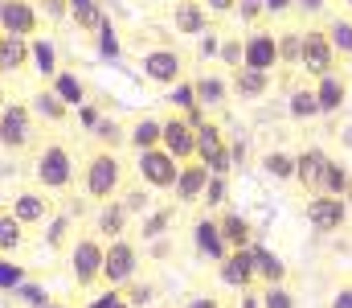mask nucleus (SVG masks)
I'll return each mask as SVG.
<instances>
[{"instance_id":"3","label":"nucleus","mask_w":352,"mask_h":308,"mask_svg":"<svg viewBox=\"0 0 352 308\" xmlns=\"http://www.w3.org/2000/svg\"><path fill=\"white\" fill-rule=\"evenodd\" d=\"M102 255H107V243H102L94 230L74 234V243H70L66 259H70V280H74V288H78V292L98 288V280H102Z\"/></svg>"},{"instance_id":"15","label":"nucleus","mask_w":352,"mask_h":308,"mask_svg":"<svg viewBox=\"0 0 352 308\" xmlns=\"http://www.w3.org/2000/svg\"><path fill=\"white\" fill-rule=\"evenodd\" d=\"M0 33L37 37L41 33V8L33 0H0Z\"/></svg>"},{"instance_id":"39","label":"nucleus","mask_w":352,"mask_h":308,"mask_svg":"<svg viewBox=\"0 0 352 308\" xmlns=\"http://www.w3.org/2000/svg\"><path fill=\"white\" fill-rule=\"evenodd\" d=\"M263 169H266V177H274V181H295V152H283V148L266 152Z\"/></svg>"},{"instance_id":"40","label":"nucleus","mask_w":352,"mask_h":308,"mask_svg":"<svg viewBox=\"0 0 352 308\" xmlns=\"http://www.w3.org/2000/svg\"><path fill=\"white\" fill-rule=\"evenodd\" d=\"M168 107L180 111V115H188V111H197V107H201V103H197V87H192V79H188V74L176 83L173 91H168Z\"/></svg>"},{"instance_id":"11","label":"nucleus","mask_w":352,"mask_h":308,"mask_svg":"<svg viewBox=\"0 0 352 308\" xmlns=\"http://www.w3.org/2000/svg\"><path fill=\"white\" fill-rule=\"evenodd\" d=\"M242 66H250V70H266V74L278 70V33H274V29L254 25V29L242 37Z\"/></svg>"},{"instance_id":"42","label":"nucleus","mask_w":352,"mask_h":308,"mask_svg":"<svg viewBox=\"0 0 352 308\" xmlns=\"http://www.w3.org/2000/svg\"><path fill=\"white\" fill-rule=\"evenodd\" d=\"M94 45H98V54H102V58H119V54H123V45H119V33H115L111 17L98 25V33H94Z\"/></svg>"},{"instance_id":"54","label":"nucleus","mask_w":352,"mask_h":308,"mask_svg":"<svg viewBox=\"0 0 352 308\" xmlns=\"http://www.w3.org/2000/svg\"><path fill=\"white\" fill-rule=\"evenodd\" d=\"M328 308H352V284H340V288L332 292V305Z\"/></svg>"},{"instance_id":"58","label":"nucleus","mask_w":352,"mask_h":308,"mask_svg":"<svg viewBox=\"0 0 352 308\" xmlns=\"http://www.w3.org/2000/svg\"><path fill=\"white\" fill-rule=\"evenodd\" d=\"M140 4H148V8H173L176 0H140Z\"/></svg>"},{"instance_id":"49","label":"nucleus","mask_w":352,"mask_h":308,"mask_svg":"<svg viewBox=\"0 0 352 308\" xmlns=\"http://www.w3.org/2000/svg\"><path fill=\"white\" fill-rule=\"evenodd\" d=\"M180 308H226V305H221L213 292H192V296H188V300H184Z\"/></svg>"},{"instance_id":"28","label":"nucleus","mask_w":352,"mask_h":308,"mask_svg":"<svg viewBox=\"0 0 352 308\" xmlns=\"http://www.w3.org/2000/svg\"><path fill=\"white\" fill-rule=\"evenodd\" d=\"M217 226H221V238H226L230 251H246V247H254V226H250V218L226 209V214L217 218Z\"/></svg>"},{"instance_id":"44","label":"nucleus","mask_w":352,"mask_h":308,"mask_svg":"<svg viewBox=\"0 0 352 308\" xmlns=\"http://www.w3.org/2000/svg\"><path fill=\"white\" fill-rule=\"evenodd\" d=\"M25 284V267L12 263V255H0V292H16Z\"/></svg>"},{"instance_id":"45","label":"nucleus","mask_w":352,"mask_h":308,"mask_svg":"<svg viewBox=\"0 0 352 308\" xmlns=\"http://www.w3.org/2000/svg\"><path fill=\"white\" fill-rule=\"evenodd\" d=\"M258 300H263V308H295V292L287 284H266Z\"/></svg>"},{"instance_id":"10","label":"nucleus","mask_w":352,"mask_h":308,"mask_svg":"<svg viewBox=\"0 0 352 308\" xmlns=\"http://www.w3.org/2000/svg\"><path fill=\"white\" fill-rule=\"evenodd\" d=\"M135 177L148 185V189H173L176 177H180V161L164 148H148V152H135Z\"/></svg>"},{"instance_id":"34","label":"nucleus","mask_w":352,"mask_h":308,"mask_svg":"<svg viewBox=\"0 0 352 308\" xmlns=\"http://www.w3.org/2000/svg\"><path fill=\"white\" fill-rule=\"evenodd\" d=\"M70 21H74V29H78V33L94 37V33H98V25L107 21V8H102L98 0H70Z\"/></svg>"},{"instance_id":"29","label":"nucleus","mask_w":352,"mask_h":308,"mask_svg":"<svg viewBox=\"0 0 352 308\" xmlns=\"http://www.w3.org/2000/svg\"><path fill=\"white\" fill-rule=\"evenodd\" d=\"M29 111L37 115V123H50V127H62V123L70 119V107L58 99V95H54L50 87H41V91H37V95L29 99Z\"/></svg>"},{"instance_id":"59","label":"nucleus","mask_w":352,"mask_h":308,"mask_svg":"<svg viewBox=\"0 0 352 308\" xmlns=\"http://www.w3.org/2000/svg\"><path fill=\"white\" fill-rule=\"evenodd\" d=\"M8 107V83H4V74H0V111Z\"/></svg>"},{"instance_id":"21","label":"nucleus","mask_w":352,"mask_h":308,"mask_svg":"<svg viewBox=\"0 0 352 308\" xmlns=\"http://www.w3.org/2000/svg\"><path fill=\"white\" fill-rule=\"evenodd\" d=\"M192 247H197V255H201V259H209V263H221V259L230 255V247H226V238H221L217 218H197V222H192Z\"/></svg>"},{"instance_id":"9","label":"nucleus","mask_w":352,"mask_h":308,"mask_svg":"<svg viewBox=\"0 0 352 308\" xmlns=\"http://www.w3.org/2000/svg\"><path fill=\"white\" fill-rule=\"evenodd\" d=\"M8 209L16 214V222H21L25 230H37V226H45V222L58 214V198H54L50 189H41V185H25V189L12 194Z\"/></svg>"},{"instance_id":"30","label":"nucleus","mask_w":352,"mask_h":308,"mask_svg":"<svg viewBox=\"0 0 352 308\" xmlns=\"http://www.w3.org/2000/svg\"><path fill=\"white\" fill-rule=\"evenodd\" d=\"M25 243H29V230L16 222V214L8 209V205H0V255H21L25 251Z\"/></svg>"},{"instance_id":"43","label":"nucleus","mask_w":352,"mask_h":308,"mask_svg":"<svg viewBox=\"0 0 352 308\" xmlns=\"http://www.w3.org/2000/svg\"><path fill=\"white\" fill-rule=\"evenodd\" d=\"M344 189H349V169L332 156L328 161V169H324V194H336V198H344Z\"/></svg>"},{"instance_id":"20","label":"nucleus","mask_w":352,"mask_h":308,"mask_svg":"<svg viewBox=\"0 0 352 308\" xmlns=\"http://www.w3.org/2000/svg\"><path fill=\"white\" fill-rule=\"evenodd\" d=\"M270 87H274V74H266V70H250V66H238V70H230V95L242 103H258L270 95Z\"/></svg>"},{"instance_id":"56","label":"nucleus","mask_w":352,"mask_h":308,"mask_svg":"<svg viewBox=\"0 0 352 308\" xmlns=\"http://www.w3.org/2000/svg\"><path fill=\"white\" fill-rule=\"evenodd\" d=\"M217 50H221V45H217V33H213V29H209V33H201V54H209V58H213Z\"/></svg>"},{"instance_id":"22","label":"nucleus","mask_w":352,"mask_h":308,"mask_svg":"<svg viewBox=\"0 0 352 308\" xmlns=\"http://www.w3.org/2000/svg\"><path fill=\"white\" fill-rule=\"evenodd\" d=\"M209 8H205V0H176L173 4V29L180 37H201V33H209Z\"/></svg>"},{"instance_id":"24","label":"nucleus","mask_w":352,"mask_h":308,"mask_svg":"<svg viewBox=\"0 0 352 308\" xmlns=\"http://www.w3.org/2000/svg\"><path fill=\"white\" fill-rule=\"evenodd\" d=\"M127 226H131V214H127V205L119 202V198H111L107 205H98V214H94V234H98L102 243L123 238Z\"/></svg>"},{"instance_id":"25","label":"nucleus","mask_w":352,"mask_h":308,"mask_svg":"<svg viewBox=\"0 0 352 308\" xmlns=\"http://www.w3.org/2000/svg\"><path fill=\"white\" fill-rule=\"evenodd\" d=\"M29 66L50 83L58 70H62V58H58V45L45 37V33H37V37H29Z\"/></svg>"},{"instance_id":"14","label":"nucleus","mask_w":352,"mask_h":308,"mask_svg":"<svg viewBox=\"0 0 352 308\" xmlns=\"http://www.w3.org/2000/svg\"><path fill=\"white\" fill-rule=\"evenodd\" d=\"M328 161H332V156H328L320 144H307V148L295 152V185H299L307 198L324 194V169H328Z\"/></svg>"},{"instance_id":"6","label":"nucleus","mask_w":352,"mask_h":308,"mask_svg":"<svg viewBox=\"0 0 352 308\" xmlns=\"http://www.w3.org/2000/svg\"><path fill=\"white\" fill-rule=\"evenodd\" d=\"M140 74L152 83V87H176L184 74H188V58L176 50V45H152L140 54Z\"/></svg>"},{"instance_id":"47","label":"nucleus","mask_w":352,"mask_h":308,"mask_svg":"<svg viewBox=\"0 0 352 308\" xmlns=\"http://www.w3.org/2000/svg\"><path fill=\"white\" fill-rule=\"evenodd\" d=\"M226 189H230V181L213 173V177H209V185H205V198H201V205H205V209H217V205L226 202Z\"/></svg>"},{"instance_id":"2","label":"nucleus","mask_w":352,"mask_h":308,"mask_svg":"<svg viewBox=\"0 0 352 308\" xmlns=\"http://www.w3.org/2000/svg\"><path fill=\"white\" fill-rule=\"evenodd\" d=\"M33 185L50 189V194H70L78 185V161L66 140L50 136L33 148Z\"/></svg>"},{"instance_id":"35","label":"nucleus","mask_w":352,"mask_h":308,"mask_svg":"<svg viewBox=\"0 0 352 308\" xmlns=\"http://www.w3.org/2000/svg\"><path fill=\"white\" fill-rule=\"evenodd\" d=\"M324 29H328V41L336 50V58L340 62H352V21L349 17H328Z\"/></svg>"},{"instance_id":"48","label":"nucleus","mask_w":352,"mask_h":308,"mask_svg":"<svg viewBox=\"0 0 352 308\" xmlns=\"http://www.w3.org/2000/svg\"><path fill=\"white\" fill-rule=\"evenodd\" d=\"M234 12L242 17V25H250V29H254V25L266 17V4H263V0H238V8H234Z\"/></svg>"},{"instance_id":"51","label":"nucleus","mask_w":352,"mask_h":308,"mask_svg":"<svg viewBox=\"0 0 352 308\" xmlns=\"http://www.w3.org/2000/svg\"><path fill=\"white\" fill-rule=\"evenodd\" d=\"M16 296H21L25 305H33V308H41V305H45V292H41L37 284H21V288H16Z\"/></svg>"},{"instance_id":"46","label":"nucleus","mask_w":352,"mask_h":308,"mask_svg":"<svg viewBox=\"0 0 352 308\" xmlns=\"http://www.w3.org/2000/svg\"><path fill=\"white\" fill-rule=\"evenodd\" d=\"M217 58H221L226 70H238V66H242V33H230V37L221 41V50H217Z\"/></svg>"},{"instance_id":"31","label":"nucleus","mask_w":352,"mask_h":308,"mask_svg":"<svg viewBox=\"0 0 352 308\" xmlns=\"http://www.w3.org/2000/svg\"><path fill=\"white\" fill-rule=\"evenodd\" d=\"M90 140H94V148H111V152H119V148L127 144V119L102 115V119L90 127Z\"/></svg>"},{"instance_id":"13","label":"nucleus","mask_w":352,"mask_h":308,"mask_svg":"<svg viewBox=\"0 0 352 308\" xmlns=\"http://www.w3.org/2000/svg\"><path fill=\"white\" fill-rule=\"evenodd\" d=\"M303 218H307L320 234H336V230H344V222H349V202L336 198V194H316L311 202L303 205Z\"/></svg>"},{"instance_id":"52","label":"nucleus","mask_w":352,"mask_h":308,"mask_svg":"<svg viewBox=\"0 0 352 308\" xmlns=\"http://www.w3.org/2000/svg\"><path fill=\"white\" fill-rule=\"evenodd\" d=\"M266 4V17H291L295 12V0H263Z\"/></svg>"},{"instance_id":"53","label":"nucleus","mask_w":352,"mask_h":308,"mask_svg":"<svg viewBox=\"0 0 352 308\" xmlns=\"http://www.w3.org/2000/svg\"><path fill=\"white\" fill-rule=\"evenodd\" d=\"M205 8H209V17H230L238 8V0H205Z\"/></svg>"},{"instance_id":"4","label":"nucleus","mask_w":352,"mask_h":308,"mask_svg":"<svg viewBox=\"0 0 352 308\" xmlns=\"http://www.w3.org/2000/svg\"><path fill=\"white\" fill-rule=\"evenodd\" d=\"M37 144H41V127L29 103H8L0 111V148L8 156H21V152H33Z\"/></svg>"},{"instance_id":"50","label":"nucleus","mask_w":352,"mask_h":308,"mask_svg":"<svg viewBox=\"0 0 352 308\" xmlns=\"http://www.w3.org/2000/svg\"><path fill=\"white\" fill-rule=\"evenodd\" d=\"M324 8H328V0H295V12L299 17H311V21L324 17Z\"/></svg>"},{"instance_id":"57","label":"nucleus","mask_w":352,"mask_h":308,"mask_svg":"<svg viewBox=\"0 0 352 308\" xmlns=\"http://www.w3.org/2000/svg\"><path fill=\"white\" fill-rule=\"evenodd\" d=\"M238 308H263L258 292H254V288H246V292H242V305H238Z\"/></svg>"},{"instance_id":"41","label":"nucleus","mask_w":352,"mask_h":308,"mask_svg":"<svg viewBox=\"0 0 352 308\" xmlns=\"http://www.w3.org/2000/svg\"><path fill=\"white\" fill-rule=\"evenodd\" d=\"M119 202L127 205L131 218H140V214L152 209V198H148V185H144V181H140V185H123V189H119Z\"/></svg>"},{"instance_id":"61","label":"nucleus","mask_w":352,"mask_h":308,"mask_svg":"<svg viewBox=\"0 0 352 308\" xmlns=\"http://www.w3.org/2000/svg\"><path fill=\"white\" fill-rule=\"evenodd\" d=\"M41 308H70V305H66V300H45Z\"/></svg>"},{"instance_id":"60","label":"nucleus","mask_w":352,"mask_h":308,"mask_svg":"<svg viewBox=\"0 0 352 308\" xmlns=\"http://www.w3.org/2000/svg\"><path fill=\"white\" fill-rule=\"evenodd\" d=\"M107 308H135V305H131V300L123 296V288H119V300H115V305H107Z\"/></svg>"},{"instance_id":"12","label":"nucleus","mask_w":352,"mask_h":308,"mask_svg":"<svg viewBox=\"0 0 352 308\" xmlns=\"http://www.w3.org/2000/svg\"><path fill=\"white\" fill-rule=\"evenodd\" d=\"M160 148L173 152L180 165L197 156V127H192L180 111H168V115L160 119Z\"/></svg>"},{"instance_id":"1","label":"nucleus","mask_w":352,"mask_h":308,"mask_svg":"<svg viewBox=\"0 0 352 308\" xmlns=\"http://www.w3.org/2000/svg\"><path fill=\"white\" fill-rule=\"evenodd\" d=\"M127 185V165L119 161V152L111 148H90L82 169H78V194L90 205H107L111 198H119V189Z\"/></svg>"},{"instance_id":"27","label":"nucleus","mask_w":352,"mask_h":308,"mask_svg":"<svg viewBox=\"0 0 352 308\" xmlns=\"http://www.w3.org/2000/svg\"><path fill=\"white\" fill-rule=\"evenodd\" d=\"M127 148H131V152L160 148V119H156V115H135V119H127Z\"/></svg>"},{"instance_id":"17","label":"nucleus","mask_w":352,"mask_h":308,"mask_svg":"<svg viewBox=\"0 0 352 308\" xmlns=\"http://www.w3.org/2000/svg\"><path fill=\"white\" fill-rule=\"evenodd\" d=\"M217 280H221L226 288H234V292L254 288L258 276H254V255H250V247H246V251H230V255L217 263Z\"/></svg>"},{"instance_id":"18","label":"nucleus","mask_w":352,"mask_h":308,"mask_svg":"<svg viewBox=\"0 0 352 308\" xmlns=\"http://www.w3.org/2000/svg\"><path fill=\"white\" fill-rule=\"evenodd\" d=\"M209 177H213V173H209V165H201L197 156H192V161H184V165H180V177H176V185H173L176 205H201Z\"/></svg>"},{"instance_id":"32","label":"nucleus","mask_w":352,"mask_h":308,"mask_svg":"<svg viewBox=\"0 0 352 308\" xmlns=\"http://www.w3.org/2000/svg\"><path fill=\"white\" fill-rule=\"evenodd\" d=\"M250 255H254V276H258V284H287V263L274 255V251H266V247H250Z\"/></svg>"},{"instance_id":"36","label":"nucleus","mask_w":352,"mask_h":308,"mask_svg":"<svg viewBox=\"0 0 352 308\" xmlns=\"http://www.w3.org/2000/svg\"><path fill=\"white\" fill-rule=\"evenodd\" d=\"M74 234H78V230H74V218H70V214H62V209L45 222V243H50L54 251H70Z\"/></svg>"},{"instance_id":"5","label":"nucleus","mask_w":352,"mask_h":308,"mask_svg":"<svg viewBox=\"0 0 352 308\" xmlns=\"http://www.w3.org/2000/svg\"><path fill=\"white\" fill-rule=\"evenodd\" d=\"M140 271V243L131 234L123 238H111L107 243V255H102V288H127Z\"/></svg>"},{"instance_id":"8","label":"nucleus","mask_w":352,"mask_h":308,"mask_svg":"<svg viewBox=\"0 0 352 308\" xmlns=\"http://www.w3.org/2000/svg\"><path fill=\"white\" fill-rule=\"evenodd\" d=\"M197 161L209 165V173L230 177V169H234V148H230V140H226V132H221L217 119L197 123Z\"/></svg>"},{"instance_id":"19","label":"nucleus","mask_w":352,"mask_h":308,"mask_svg":"<svg viewBox=\"0 0 352 308\" xmlns=\"http://www.w3.org/2000/svg\"><path fill=\"white\" fill-rule=\"evenodd\" d=\"M192 87H197V103L213 115V111H221L226 103L234 99L230 95V74H221V70H197L192 74Z\"/></svg>"},{"instance_id":"38","label":"nucleus","mask_w":352,"mask_h":308,"mask_svg":"<svg viewBox=\"0 0 352 308\" xmlns=\"http://www.w3.org/2000/svg\"><path fill=\"white\" fill-rule=\"evenodd\" d=\"M176 222V205H160V209H148L144 214V222H140V234H144V243L148 238H160V234H168V226Z\"/></svg>"},{"instance_id":"26","label":"nucleus","mask_w":352,"mask_h":308,"mask_svg":"<svg viewBox=\"0 0 352 308\" xmlns=\"http://www.w3.org/2000/svg\"><path fill=\"white\" fill-rule=\"evenodd\" d=\"M29 70V37L16 33H0V74H21Z\"/></svg>"},{"instance_id":"33","label":"nucleus","mask_w":352,"mask_h":308,"mask_svg":"<svg viewBox=\"0 0 352 308\" xmlns=\"http://www.w3.org/2000/svg\"><path fill=\"white\" fill-rule=\"evenodd\" d=\"M287 111H291V119H295V123H307V119H316V115H320V99H316V83H299V87H291V99H287Z\"/></svg>"},{"instance_id":"63","label":"nucleus","mask_w":352,"mask_h":308,"mask_svg":"<svg viewBox=\"0 0 352 308\" xmlns=\"http://www.w3.org/2000/svg\"><path fill=\"white\" fill-rule=\"evenodd\" d=\"M344 4H349V12H352V0H344Z\"/></svg>"},{"instance_id":"16","label":"nucleus","mask_w":352,"mask_h":308,"mask_svg":"<svg viewBox=\"0 0 352 308\" xmlns=\"http://www.w3.org/2000/svg\"><path fill=\"white\" fill-rule=\"evenodd\" d=\"M349 95H352V83H349V74H344L340 66L316 79V99H320V115H340V111H344V103H349Z\"/></svg>"},{"instance_id":"7","label":"nucleus","mask_w":352,"mask_h":308,"mask_svg":"<svg viewBox=\"0 0 352 308\" xmlns=\"http://www.w3.org/2000/svg\"><path fill=\"white\" fill-rule=\"evenodd\" d=\"M340 58L328 41V29L324 25H303V50H299V74L303 79H320L328 70H336Z\"/></svg>"},{"instance_id":"55","label":"nucleus","mask_w":352,"mask_h":308,"mask_svg":"<svg viewBox=\"0 0 352 308\" xmlns=\"http://www.w3.org/2000/svg\"><path fill=\"white\" fill-rule=\"evenodd\" d=\"M78 119H82V127L90 132V127H94L102 115H98V107H94V103H82V107H78Z\"/></svg>"},{"instance_id":"62","label":"nucleus","mask_w":352,"mask_h":308,"mask_svg":"<svg viewBox=\"0 0 352 308\" xmlns=\"http://www.w3.org/2000/svg\"><path fill=\"white\" fill-rule=\"evenodd\" d=\"M344 202L352 205V173H349V189H344Z\"/></svg>"},{"instance_id":"23","label":"nucleus","mask_w":352,"mask_h":308,"mask_svg":"<svg viewBox=\"0 0 352 308\" xmlns=\"http://www.w3.org/2000/svg\"><path fill=\"white\" fill-rule=\"evenodd\" d=\"M45 87H50V91H54L58 99L66 103L70 111H78L82 103H90V87H87V79H82V74H78L74 66H62V70H58V74H54V79H50Z\"/></svg>"},{"instance_id":"37","label":"nucleus","mask_w":352,"mask_h":308,"mask_svg":"<svg viewBox=\"0 0 352 308\" xmlns=\"http://www.w3.org/2000/svg\"><path fill=\"white\" fill-rule=\"evenodd\" d=\"M299 50H303V29H278V66L299 70Z\"/></svg>"}]
</instances>
